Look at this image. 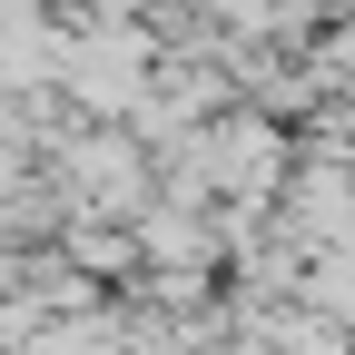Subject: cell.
<instances>
[{"label":"cell","mask_w":355,"mask_h":355,"mask_svg":"<svg viewBox=\"0 0 355 355\" xmlns=\"http://www.w3.org/2000/svg\"><path fill=\"white\" fill-rule=\"evenodd\" d=\"M30 355H128V316L119 306H69L30 336Z\"/></svg>","instance_id":"6da1fadb"},{"label":"cell","mask_w":355,"mask_h":355,"mask_svg":"<svg viewBox=\"0 0 355 355\" xmlns=\"http://www.w3.org/2000/svg\"><path fill=\"white\" fill-rule=\"evenodd\" d=\"M306 69H316V89H345V99H355V0L306 40Z\"/></svg>","instance_id":"7a4b0ae2"}]
</instances>
